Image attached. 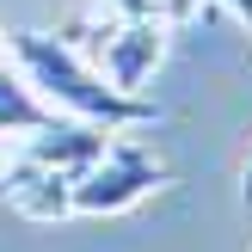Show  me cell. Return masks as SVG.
Masks as SVG:
<instances>
[{
  "instance_id": "cell-1",
  "label": "cell",
  "mask_w": 252,
  "mask_h": 252,
  "mask_svg": "<svg viewBox=\"0 0 252 252\" xmlns=\"http://www.w3.org/2000/svg\"><path fill=\"white\" fill-rule=\"evenodd\" d=\"M6 62L25 74L37 98L49 111H74L80 123H98V129H135V123H154L160 111L135 93H117L98 68H86L62 37H43V31H6L0 37Z\"/></svg>"
},
{
  "instance_id": "cell-2",
  "label": "cell",
  "mask_w": 252,
  "mask_h": 252,
  "mask_svg": "<svg viewBox=\"0 0 252 252\" xmlns=\"http://www.w3.org/2000/svg\"><path fill=\"white\" fill-rule=\"evenodd\" d=\"M160 185H166V166H160L154 154H142V148H129V142H105V154H98L93 166L74 172L68 209L74 216H117V209L142 203Z\"/></svg>"
},
{
  "instance_id": "cell-3",
  "label": "cell",
  "mask_w": 252,
  "mask_h": 252,
  "mask_svg": "<svg viewBox=\"0 0 252 252\" xmlns=\"http://www.w3.org/2000/svg\"><path fill=\"white\" fill-rule=\"evenodd\" d=\"M98 49H105V80L117 86V93L142 98V80L154 74V62L166 56V25L160 19H123V25H111V31L98 37Z\"/></svg>"
},
{
  "instance_id": "cell-4",
  "label": "cell",
  "mask_w": 252,
  "mask_h": 252,
  "mask_svg": "<svg viewBox=\"0 0 252 252\" xmlns=\"http://www.w3.org/2000/svg\"><path fill=\"white\" fill-rule=\"evenodd\" d=\"M111 135H117V129H98V123H80V117H74V123L56 117L49 129L25 135V160H31V166H49V172H68V179H74V172H86L98 154H105Z\"/></svg>"
},
{
  "instance_id": "cell-5",
  "label": "cell",
  "mask_w": 252,
  "mask_h": 252,
  "mask_svg": "<svg viewBox=\"0 0 252 252\" xmlns=\"http://www.w3.org/2000/svg\"><path fill=\"white\" fill-rule=\"evenodd\" d=\"M56 123V111L25 86V74L12 62H0V135H37Z\"/></svg>"
},
{
  "instance_id": "cell-6",
  "label": "cell",
  "mask_w": 252,
  "mask_h": 252,
  "mask_svg": "<svg viewBox=\"0 0 252 252\" xmlns=\"http://www.w3.org/2000/svg\"><path fill=\"white\" fill-rule=\"evenodd\" d=\"M221 6H228V12H240V19L252 25V0H221Z\"/></svg>"
},
{
  "instance_id": "cell-7",
  "label": "cell",
  "mask_w": 252,
  "mask_h": 252,
  "mask_svg": "<svg viewBox=\"0 0 252 252\" xmlns=\"http://www.w3.org/2000/svg\"><path fill=\"white\" fill-rule=\"evenodd\" d=\"M240 197H246V209H252V166H246V185H240Z\"/></svg>"
}]
</instances>
